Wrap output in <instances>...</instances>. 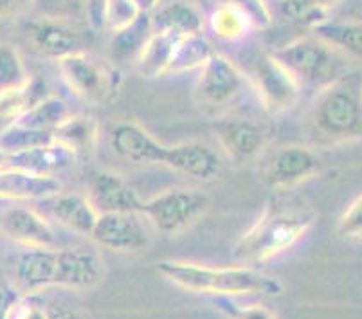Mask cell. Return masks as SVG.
I'll return each mask as SVG.
<instances>
[{
    "instance_id": "obj_5",
    "label": "cell",
    "mask_w": 362,
    "mask_h": 319,
    "mask_svg": "<svg viewBox=\"0 0 362 319\" xmlns=\"http://www.w3.org/2000/svg\"><path fill=\"white\" fill-rule=\"evenodd\" d=\"M274 56L291 71L299 85H319L322 88L342 76L335 47L319 36H305L288 42Z\"/></svg>"
},
{
    "instance_id": "obj_6",
    "label": "cell",
    "mask_w": 362,
    "mask_h": 319,
    "mask_svg": "<svg viewBox=\"0 0 362 319\" xmlns=\"http://www.w3.org/2000/svg\"><path fill=\"white\" fill-rule=\"evenodd\" d=\"M209 208V197L193 187H173L143 200L141 215L159 233L179 235L199 222Z\"/></svg>"
},
{
    "instance_id": "obj_9",
    "label": "cell",
    "mask_w": 362,
    "mask_h": 319,
    "mask_svg": "<svg viewBox=\"0 0 362 319\" xmlns=\"http://www.w3.org/2000/svg\"><path fill=\"white\" fill-rule=\"evenodd\" d=\"M321 157L303 144H287L271 156L263 172V180L271 190H291L317 175Z\"/></svg>"
},
{
    "instance_id": "obj_30",
    "label": "cell",
    "mask_w": 362,
    "mask_h": 319,
    "mask_svg": "<svg viewBox=\"0 0 362 319\" xmlns=\"http://www.w3.org/2000/svg\"><path fill=\"white\" fill-rule=\"evenodd\" d=\"M67 105L60 98L51 96L40 100L31 110L21 120L22 127L36 128V130H44V132H54L56 127L69 116Z\"/></svg>"
},
{
    "instance_id": "obj_8",
    "label": "cell",
    "mask_w": 362,
    "mask_h": 319,
    "mask_svg": "<svg viewBox=\"0 0 362 319\" xmlns=\"http://www.w3.org/2000/svg\"><path fill=\"white\" fill-rule=\"evenodd\" d=\"M251 76L263 108L271 114H283L298 103L301 85L274 54L259 56Z\"/></svg>"
},
{
    "instance_id": "obj_28",
    "label": "cell",
    "mask_w": 362,
    "mask_h": 319,
    "mask_svg": "<svg viewBox=\"0 0 362 319\" xmlns=\"http://www.w3.org/2000/svg\"><path fill=\"white\" fill-rule=\"evenodd\" d=\"M315 36L348 54L362 60V22H321L314 28Z\"/></svg>"
},
{
    "instance_id": "obj_12",
    "label": "cell",
    "mask_w": 362,
    "mask_h": 319,
    "mask_svg": "<svg viewBox=\"0 0 362 319\" xmlns=\"http://www.w3.org/2000/svg\"><path fill=\"white\" fill-rule=\"evenodd\" d=\"M213 130L226 156L235 163H247L258 157L269 141L265 128L245 117H222L215 121Z\"/></svg>"
},
{
    "instance_id": "obj_43",
    "label": "cell",
    "mask_w": 362,
    "mask_h": 319,
    "mask_svg": "<svg viewBox=\"0 0 362 319\" xmlns=\"http://www.w3.org/2000/svg\"><path fill=\"white\" fill-rule=\"evenodd\" d=\"M134 2H136L137 8L143 13H151L160 4V0H134Z\"/></svg>"
},
{
    "instance_id": "obj_17",
    "label": "cell",
    "mask_w": 362,
    "mask_h": 319,
    "mask_svg": "<svg viewBox=\"0 0 362 319\" xmlns=\"http://www.w3.org/2000/svg\"><path fill=\"white\" fill-rule=\"evenodd\" d=\"M35 209L44 216H51L54 222L78 235L90 236L92 228L98 220V211L87 199L78 193H56L47 199L36 200Z\"/></svg>"
},
{
    "instance_id": "obj_11",
    "label": "cell",
    "mask_w": 362,
    "mask_h": 319,
    "mask_svg": "<svg viewBox=\"0 0 362 319\" xmlns=\"http://www.w3.org/2000/svg\"><path fill=\"white\" fill-rule=\"evenodd\" d=\"M90 238L116 253H137L150 242L141 213H103L98 215Z\"/></svg>"
},
{
    "instance_id": "obj_7",
    "label": "cell",
    "mask_w": 362,
    "mask_h": 319,
    "mask_svg": "<svg viewBox=\"0 0 362 319\" xmlns=\"http://www.w3.org/2000/svg\"><path fill=\"white\" fill-rule=\"evenodd\" d=\"M58 69L67 87L76 96L92 103H101L119 87V72L101 64L87 51L74 52L58 60Z\"/></svg>"
},
{
    "instance_id": "obj_20",
    "label": "cell",
    "mask_w": 362,
    "mask_h": 319,
    "mask_svg": "<svg viewBox=\"0 0 362 319\" xmlns=\"http://www.w3.org/2000/svg\"><path fill=\"white\" fill-rule=\"evenodd\" d=\"M76 157L78 156L72 150L54 141L44 146L11 153L8 168H18L24 172L38 173V175H58L74 164Z\"/></svg>"
},
{
    "instance_id": "obj_38",
    "label": "cell",
    "mask_w": 362,
    "mask_h": 319,
    "mask_svg": "<svg viewBox=\"0 0 362 319\" xmlns=\"http://www.w3.org/2000/svg\"><path fill=\"white\" fill-rule=\"evenodd\" d=\"M11 319H49L47 305L36 299L35 294H29L28 298H21V301L16 303Z\"/></svg>"
},
{
    "instance_id": "obj_14",
    "label": "cell",
    "mask_w": 362,
    "mask_h": 319,
    "mask_svg": "<svg viewBox=\"0 0 362 319\" xmlns=\"http://www.w3.org/2000/svg\"><path fill=\"white\" fill-rule=\"evenodd\" d=\"M25 33L36 51L56 62L74 52L85 51L83 35L80 29L62 18H36L25 24Z\"/></svg>"
},
{
    "instance_id": "obj_37",
    "label": "cell",
    "mask_w": 362,
    "mask_h": 319,
    "mask_svg": "<svg viewBox=\"0 0 362 319\" xmlns=\"http://www.w3.org/2000/svg\"><path fill=\"white\" fill-rule=\"evenodd\" d=\"M337 235L346 240H362V195H358L341 215Z\"/></svg>"
},
{
    "instance_id": "obj_34",
    "label": "cell",
    "mask_w": 362,
    "mask_h": 319,
    "mask_svg": "<svg viewBox=\"0 0 362 319\" xmlns=\"http://www.w3.org/2000/svg\"><path fill=\"white\" fill-rule=\"evenodd\" d=\"M204 4L211 9L223 4L236 6V8L247 13V16L251 18L255 28L263 29L272 24V13L269 9V6H267L265 0H204Z\"/></svg>"
},
{
    "instance_id": "obj_3",
    "label": "cell",
    "mask_w": 362,
    "mask_h": 319,
    "mask_svg": "<svg viewBox=\"0 0 362 319\" xmlns=\"http://www.w3.org/2000/svg\"><path fill=\"white\" fill-rule=\"evenodd\" d=\"M314 209L294 204H272L247 229L233 249V256L247 264H265L287 253L315 224Z\"/></svg>"
},
{
    "instance_id": "obj_25",
    "label": "cell",
    "mask_w": 362,
    "mask_h": 319,
    "mask_svg": "<svg viewBox=\"0 0 362 319\" xmlns=\"http://www.w3.org/2000/svg\"><path fill=\"white\" fill-rule=\"evenodd\" d=\"M177 36L179 35L168 31L151 33L139 58H137V67H139L143 76L157 78L168 74V65H170Z\"/></svg>"
},
{
    "instance_id": "obj_39",
    "label": "cell",
    "mask_w": 362,
    "mask_h": 319,
    "mask_svg": "<svg viewBox=\"0 0 362 319\" xmlns=\"http://www.w3.org/2000/svg\"><path fill=\"white\" fill-rule=\"evenodd\" d=\"M21 292L11 287H0V319H11L16 303L21 301Z\"/></svg>"
},
{
    "instance_id": "obj_1",
    "label": "cell",
    "mask_w": 362,
    "mask_h": 319,
    "mask_svg": "<svg viewBox=\"0 0 362 319\" xmlns=\"http://www.w3.org/2000/svg\"><path fill=\"white\" fill-rule=\"evenodd\" d=\"M15 278L28 294L49 287L90 289L103 278V264L94 253L78 249H25L16 258Z\"/></svg>"
},
{
    "instance_id": "obj_16",
    "label": "cell",
    "mask_w": 362,
    "mask_h": 319,
    "mask_svg": "<svg viewBox=\"0 0 362 319\" xmlns=\"http://www.w3.org/2000/svg\"><path fill=\"white\" fill-rule=\"evenodd\" d=\"M0 229L13 242L25 249L54 248L56 236L51 224L38 209L28 206H11L0 213Z\"/></svg>"
},
{
    "instance_id": "obj_29",
    "label": "cell",
    "mask_w": 362,
    "mask_h": 319,
    "mask_svg": "<svg viewBox=\"0 0 362 319\" xmlns=\"http://www.w3.org/2000/svg\"><path fill=\"white\" fill-rule=\"evenodd\" d=\"M341 0H279V11L291 22L312 25L327 21V13Z\"/></svg>"
},
{
    "instance_id": "obj_44",
    "label": "cell",
    "mask_w": 362,
    "mask_h": 319,
    "mask_svg": "<svg viewBox=\"0 0 362 319\" xmlns=\"http://www.w3.org/2000/svg\"><path fill=\"white\" fill-rule=\"evenodd\" d=\"M9 157H11V153L0 146V170H4V168L9 166Z\"/></svg>"
},
{
    "instance_id": "obj_23",
    "label": "cell",
    "mask_w": 362,
    "mask_h": 319,
    "mask_svg": "<svg viewBox=\"0 0 362 319\" xmlns=\"http://www.w3.org/2000/svg\"><path fill=\"white\" fill-rule=\"evenodd\" d=\"M52 134L56 143L64 144L76 156H80L94 150L100 137V124L88 114H69Z\"/></svg>"
},
{
    "instance_id": "obj_21",
    "label": "cell",
    "mask_w": 362,
    "mask_h": 319,
    "mask_svg": "<svg viewBox=\"0 0 362 319\" xmlns=\"http://www.w3.org/2000/svg\"><path fill=\"white\" fill-rule=\"evenodd\" d=\"M49 96L47 85L38 78H29L25 85L0 92V136L21 123L36 103Z\"/></svg>"
},
{
    "instance_id": "obj_32",
    "label": "cell",
    "mask_w": 362,
    "mask_h": 319,
    "mask_svg": "<svg viewBox=\"0 0 362 319\" xmlns=\"http://www.w3.org/2000/svg\"><path fill=\"white\" fill-rule=\"evenodd\" d=\"M49 143H54V134L36 130V128L22 127V124H15V127H11L0 136V146L8 150L9 153L24 152V150H29V148L44 146V144Z\"/></svg>"
},
{
    "instance_id": "obj_15",
    "label": "cell",
    "mask_w": 362,
    "mask_h": 319,
    "mask_svg": "<svg viewBox=\"0 0 362 319\" xmlns=\"http://www.w3.org/2000/svg\"><path fill=\"white\" fill-rule=\"evenodd\" d=\"M110 146L117 157L132 164H164L168 152V144L136 121H119L112 128Z\"/></svg>"
},
{
    "instance_id": "obj_36",
    "label": "cell",
    "mask_w": 362,
    "mask_h": 319,
    "mask_svg": "<svg viewBox=\"0 0 362 319\" xmlns=\"http://www.w3.org/2000/svg\"><path fill=\"white\" fill-rule=\"evenodd\" d=\"M45 16L67 21L72 16H87L85 0H35Z\"/></svg>"
},
{
    "instance_id": "obj_40",
    "label": "cell",
    "mask_w": 362,
    "mask_h": 319,
    "mask_svg": "<svg viewBox=\"0 0 362 319\" xmlns=\"http://www.w3.org/2000/svg\"><path fill=\"white\" fill-rule=\"evenodd\" d=\"M35 0H0V18L18 15L28 9Z\"/></svg>"
},
{
    "instance_id": "obj_33",
    "label": "cell",
    "mask_w": 362,
    "mask_h": 319,
    "mask_svg": "<svg viewBox=\"0 0 362 319\" xmlns=\"http://www.w3.org/2000/svg\"><path fill=\"white\" fill-rule=\"evenodd\" d=\"M141 9L134 0H103L101 6V28L114 33L128 28L139 18Z\"/></svg>"
},
{
    "instance_id": "obj_26",
    "label": "cell",
    "mask_w": 362,
    "mask_h": 319,
    "mask_svg": "<svg viewBox=\"0 0 362 319\" xmlns=\"http://www.w3.org/2000/svg\"><path fill=\"white\" fill-rule=\"evenodd\" d=\"M151 33H153V28H151L150 13H141L139 18L134 24L114 33L110 44L112 58L119 62H137V58H139L141 51H143L144 44L148 42Z\"/></svg>"
},
{
    "instance_id": "obj_42",
    "label": "cell",
    "mask_w": 362,
    "mask_h": 319,
    "mask_svg": "<svg viewBox=\"0 0 362 319\" xmlns=\"http://www.w3.org/2000/svg\"><path fill=\"white\" fill-rule=\"evenodd\" d=\"M101 6L103 0H85V8H87V21L90 22L92 28H101Z\"/></svg>"
},
{
    "instance_id": "obj_31",
    "label": "cell",
    "mask_w": 362,
    "mask_h": 319,
    "mask_svg": "<svg viewBox=\"0 0 362 319\" xmlns=\"http://www.w3.org/2000/svg\"><path fill=\"white\" fill-rule=\"evenodd\" d=\"M29 81L21 52L11 44H0V92L18 88Z\"/></svg>"
},
{
    "instance_id": "obj_27",
    "label": "cell",
    "mask_w": 362,
    "mask_h": 319,
    "mask_svg": "<svg viewBox=\"0 0 362 319\" xmlns=\"http://www.w3.org/2000/svg\"><path fill=\"white\" fill-rule=\"evenodd\" d=\"M209 28L218 40L236 42L255 29L245 11L231 4L216 6L209 13Z\"/></svg>"
},
{
    "instance_id": "obj_22",
    "label": "cell",
    "mask_w": 362,
    "mask_h": 319,
    "mask_svg": "<svg viewBox=\"0 0 362 319\" xmlns=\"http://www.w3.org/2000/svg\"><path fill=\"white\" fill-rule=\"evenodd\" d=\"M153 31H168L175 35L202 33L204 15L195 4L186 0H173L159 4L150 13Z\"/></svg>"
},
{
    "instance_id": "obj_4",
    "label": "cell",
    "mask_w": 362,
    "mask_h": 319,
    "mask_svg": "<svg viewBox=\"0 0 362 319\" xmlns=\"http://www.w3.org/2000/svg\"><path fill=\"white\" fill-rule=\"evenodd\" d=\"M310 117L315 130L328 139H362V78L342 74L322 87Z\"/></svg>"
},
{
    "instance_id": "obj_10",
    "label": "cell",
    "mask_w": 362,
    "mask_h": 319,
    "mask_svg": "<svg viewBox=\"0 0 362 319\" xmlns=\"http://www.w3.org/2000/svg\"><path fill=\"white\" fill-rule=\"evenodd\" d=\"M245 76L223 54H213L206 64L200 67L197 78V96L202 103L211 107H223L229 105L242 94Z\"/></svg>"
},
{
    "instance_id": "obj_35",
    "label": "cell",
    "mask_w": 362,
    "mask_h": 319,
    "mask_svg": "<svg viewBox=\"0 0 362 319\" xmlns=\"http://www.w3.org/2000/svg\"><path fill=\"white\" fill-rule=\"evenodd\" d=\"M216 307L229 319H279L278 314L265 305L251 303L243 307V305L235 303L231 298H218Z\"/></svg>"
},
{
    "instance_id": "obj_18",
    "label": "cell",
    "mask_w": 362,
    "mask_h": 319,
    "mask_svg": "<svg viewBox=\"0 0 362 319\" xmlns=\"http://www.w3.org/2000/svg\"><path fill=\"white\" fill-rule=\"evenodd\" d=\"M163 166H168L173 172H179L192 179L202 180V182L216 179L222 172V161L218 153L211 146L197 143V141L171 144V146L168 144Z\"/></svg>"
},
{
    "instance_id": "obj_19",
    "label": "cell",
    "mask_w": 362,
    "mask_h": 319,
    "mask_svg": "<svg viewBox=\"0 0 362 319\" xmlns=\"http://www.w3.org/2000/svg\"><path fill=\"white\" fill-rule=\"evenodd\" d=\"M62 184L54 175H38L18 168L0 170V200L8 202H36L60 193Z\"/></svg>"
},
{
    "instance_id": "obj_41",
    "label": "cell",
    "mask_w": 362,
    "mask_h": 319,
    "mask_svg": "<svg viewBox=\"0 0 362 319\" xmlns=\"http://www.w3.org/2000/svg\"><path fill=\"white\" fill-rule=\"evenodd\" d=\"M49 311V319H87L85 315H81L80 312L72 311V308L65 307L62 303H52L47 305Z\"/></svg>"
},
{
    "instance_id": "obj_24",
    "label": "cell",
    "mask_w": 362,
    "mask_h": 319,
    "mask_svg": "<svg viewBox=\"0 0 362 319\" xmlns=\"http://www.w3.org/2000/svg\"><path fill=\"white\" fill-rule=\"evenodd\" d=\"M215 54L211 42L202 33L179 35L173 45L168 74H182L189 71H200L211 56Z\"/></svg>"
},
{
    "instance_id": "obj_2",
    "label": "cell",
    "mask_w": 362,
    "mask_h": 319,
    "mask_svg": "<svg viewBox=\"0 0 362 319\" xmlns=\"http://www.w3.org/2000/svg\"><path fill=\"white\" fill-rule=\"evenodd\" d=\"M159 271L170 284L195 294H209L216 298H236L247 294L274 298L283 294L279 279L245 265L213 267L184 260H164L159 264Z\"/></svg>"
},
{
    "instance_id": "obj_13",
    "label": "cell",
    "mask_w": 362,
    "mask_h": 319,
    "mask_svg": "<svg viewBox=\"0 0 362 319\" xmlns=\"http://www.w3.org/2000/svg\"><path fill=\"white\" fill-rule=\"evenodd\" d=\"M87 199L98 215L103 213H141L143 200L130 182L110 170H96L88 175Z\"/></svg>"
}]
</instances>
